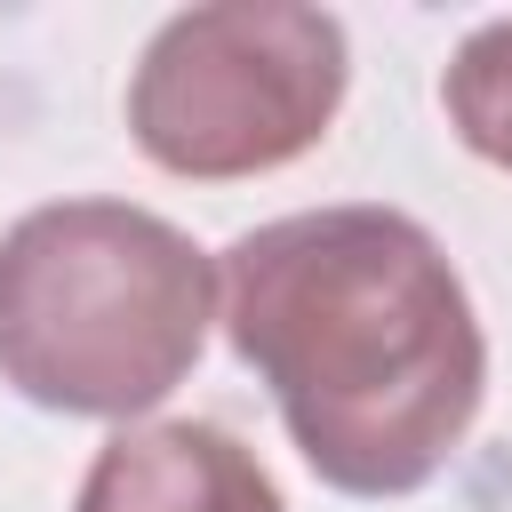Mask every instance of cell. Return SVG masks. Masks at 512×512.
<instances>
[{"instance_id": "2", "label": "cell", "mask_w": 512, "mask_h": 512, "mask_svg": "<svg viewBox=\"0 0 512 512\" xmlns=\"http://www.w3.org/2000/svg\"><path fill=\"white\" fill-rule=\"evenodd\" d=\"M224 312L216 256L128 200H48L0 232V384L48 416L136 424Z\"/></svg>"}, {"instance_id": "3", "label": "cell", "mask_w": 512, "mask_h": 512, "mask_svg": "<svg viewBox=\"0 0 512 512\" xmlns=\"http://www.w3.org/2000/svg\"><path fill=\"white\" fill-rule=\"evenodd\" d=\"M352 88V40L304 0L176 8L128 72V136L152 168L232 184L304 160Z\"/></svg>"}, {"instance_id": "5", "label": "cell", "mask_w": 512, "mask_h": 512, "mask_svg": "<svg viewBox=\"0 0 512 512\" xmlns=\"http://www.w3.org/2000/svg\"><path fill=\"white\" fill-rule=\"evenodd\" d=\"M440 104L448 128L464 136V152H480L488 168H512V16L472 24L440 72Z\"/></svg>"}, {"instance_id": "4", "label": "cell", "mask_w": 512, "mask_h": 512, "mask_svg": "<svg viewBox=\"0 0 512 512\" xmlns=\"http://www.w3.org/2000/svg\"><path fill=\"white\" fill-rule=\"evenodd\" d=\"M72 512H288L256 448H240L224 424L200 416H160V424H120L88 472Z\"/></svg>"}, {"instance_id": "1", "label": "cell", "mask_w": 512, "mask_h": 512, "mask_svg": "<svg viewBox=\"0 0 512 512\" xmlns=\"http://www.w3.org/2000/svg\"><path fill=\"white\" fill-rule=\"evenodd\" d=\"M224 336L336 496H416L488 400V336L448 248L376 200L296 208L216 264Z\"/></svg>"}]
</instances>
